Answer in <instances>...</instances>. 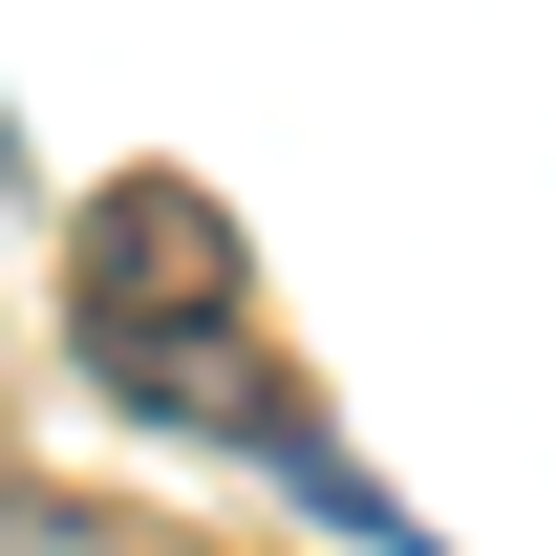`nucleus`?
<instances>
[{"label": "nucleus", "mask_w": 556, "mask_h": 556, "mask_svg": "<svg viewBox=\"0 0 556 556\" xmlns=\"http://www.w3.org/2000/svg\"><path fill=\"white\" fill-rule=\"evenodd\" d=\"M214 321H236V236L150 172V193L86 236V343H108V386H150V407H172V343H214Z\"/></svg>", "instance_id": "obj_1"}]
</instances>
